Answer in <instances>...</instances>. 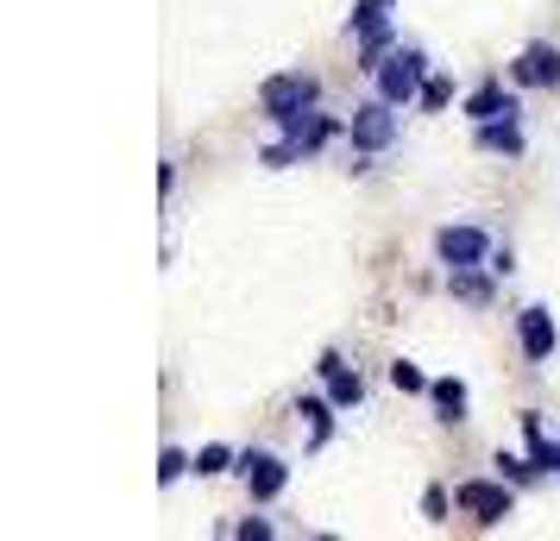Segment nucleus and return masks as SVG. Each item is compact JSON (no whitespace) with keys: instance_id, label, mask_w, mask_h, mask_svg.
I'll list each match as a JSON object with an SVG mask.
<instances>
[{"instance_id":"nucleus-5","label":"nucleus","mask_w":560,"mask_h":541,"mask_svg":"<svg viewBox=\"0 0 560 541\" xmlns=\"http://www.w3.org/2000/svg\"><path fill=\"white\" fill-rule=\"evenodd\" d=\"M240 472H246V491H253V504H278L283 485H290V466L278 460V454H240Z\"/></svg>"},{"instance_id":"nucleus-11","label":"nucleus","mask_w":560,"mask_h":541,"mask_svg":"<svg viewBox=\"0 0 560 541\" xmlns=\"http://www.w3.org/2000/svg\"><path fill=\"white\" fill-rule=\"evenodd\" d=\"M479 152H504V157H523L529 152V139L516 120H479Z\"/></svg>"},{"instance_id":"nucleus-25","label":"nucleus","mask_w":560,"mask_h":541,"mask_svg":"<svg viewBox=\"0 0 560 541\" xmlns=\"http://www.w3.org/2000/svg\"><path fill=\"white\" fill-rule=\"evenodd\" d=\"M233 536L240 541H265L271 536V522H265V516H246V522H233Z\"/></svg>"},{"instance_id":"nucleus-16","label":"nucleus","mask_w":560,"mask_h":541,"mask_svg":"<svg viewBox=\"0 0 560 541\" xmlns=\"http://www.w3.org/2000/svg\"><path fill=\"white\" fill-rule=\"evenodd\" d=\"M429 403L447 415V422H459V415H466V385H459V378H434V385H429Z\"/></svg>"},{"instance_id":"nucleus-10","label":"nucleus","mask_w":560,"mask_h":541,"mask_svg":"<svg viewBox=\"0 0 560 541\" xmlns=\"http://www.w3.org/2000/svg\"><path fill=\"white\" fill-rule=\"evenodd\" d=\"M523 107H516V95H510L504 82H479L472 95H466V120L479 127V120H516Z\"/></svg>"},{"instance_id":"nucleus-17","label":"nucleus","mask_w":560,"mask_h":541,"mask_svg":"<svg viewBox=\"0 0 560 541\" xmlns=\"http://www.w3.org/2000/svg\"><path fill=\"white\" fill-rule=\"evenodd\" d=\"M390 7H397V0H353V20H347V32H372V26H384V20H390Z\"/></svg>"},{"instance_id":"nucleus-15","label":"nucleus","mask_w":560,"mask_h":541,"mask_svg":"<svg viewBox=\"0 0 560 541\" xmlns=\"http://www.w3.org/2000/svg\"><path fill=\"white\" fill-rule=\"evenodd\" d=\"M516 422H523V440H529V460L541 466V472H555V440L541 435V415H535V410H523Z\"/></svg>"},{"instance_id":"nucleus-18","label":"nucleus","mask_w":560,"mask_h":541,"mask_svg":"<svg viewBox=\"0 0 560 541\" xmlns=\"http://www.w3.org/2000/svg\"><path fill=\"white\" fill-rule=\"evenodd\" d=\"M228 466H240V460H233V447H221V440H208L202 454H196V472H202V479H221Z\"/></svg>"},{"instance_id":"nucleus-20","label":"nucleus","mask_w":560,"mask_h":541,"mask_svg":"<svg viewBox=\"0 0 560 541\" xmlns=\"http://www.w3.org/2000/svg\"><path fill=\"white\" fill-rule=\"evenodd\" d=\"M296 157H308V152L296 145V139H278V145H265V152H258V164H265V170H290Z\"/></svg>"},{"instance_id":"nucleus-24","label":"nucleus","mask_w":560,"mask_h":541,"mask_svg":"<svg viewBox=\"0 0 560 541\" xmlns=\"http://www.w3.org/2000/svg\"><path fill=\"white\" fill-rule=\"evenodd\" d=\"M447 504H454V497H447L441 485H429V491H422V516H429V522H447Z\"/></svg>"},{"instance_id":"nucleus-19","label":"nucleus","mask_w":560,"mask_h":541,"mask_svg":"<svg viewBox=\"0 0 560 541\" xmlns=\"http://www.w3.org/2000/svg\"><path fill=\"white\" fill-rule=\"evenodd\" d=\"M390 385L404 390V397H429V378H422V365H409V360L390 365Z\"/></svg>"},{"instance_id":"nucleus-14","label":"nucleus","mask_w":560,"mask_h":541,"mask_svg":"<svg viewBox=\"0 0 560 541\" xmlns=\"http://www.w3.org/2000/svg\"><path fill=\"white\" fill-rule=\"evenodd\" d=\"M334 397H303V415H308V447H328L334 440Z\"/></svg>"},{"instance_id":"nucleus-23","label":"nucleus","mask_w":560,"mask_h":541,"mask_svg":"<svg viewBox=\"0 0 560 541\" xmlns=\"http://www.w3.org/2000/svg\"><path fill=\"white\" fill-rule=\"evenodd\" d=\"M416 102L429 107V114H441V107L454 102V82H447V77H429V82H422V95H416Z\"/></svg>"},{"instance_id":"nucleus-6","label":"nucleus","mask_w":560,"mask_h":541,"mask_svg":"<svg viewBox=\"0 0 560 541\" xmlns=\"http://www.w3.org/2000/svg\"><path fill=\"white\" fill-rule=\"evenodd\" d=\"M516 340H523V360H529V365L555 360V346H560V328H555V315L541 309V303H529V309L516 315Z\"/></svg>"},{"instance_id":"nucleus-1","label":"nucleus","mask_w":560,"mask_h":541,"mask_svg":"<svg viewBox=\"0 0 560 541\" xmlns=\"http://www.w3.org/2000/svg\"><path fill=\"white\" fill-rule=\"evenodd\" d=\"M315 102H322V82L308 77V70H278V77L258 89V107H265V120H290V114H308Z\"/></svg>"},{"instance_id":"nucleus-8","label":"nucleus","mask_w":560,"mask_h":541,"mask_svg":"<svg viewBox=\"0 0 560 541\" xmlns=\"http://www.w3.org/2000/svg\"><path fill=\"white\" fill-rule=\"evenodd\" d=\"M516 89H560V45H529V51L510 63Z\"/></svg>"},{"instance_id":"nucleus-4","label":"nucleus","mask_w":560,"mask_h":541,"mask_svg":"<svg viewBox=\"0 0 560 541\" xmlns=\"http://www.w3.org/2000/svg\"><path fill=\"white\" fill-rule=\"evenodd\" d=\"M454 504L472 516V522H485V529L504 522V516L516 510V497H510L504 479H466V485H454Z\"/></svg>"},{"instance_id":"nucleus-2","label":"nucleus","mask_w":560,"mask_h":541,"mask_svg":"<svg viewBox=\"0 0 560 541\" xmlns=\"http://www.w3.org/2000/svg\"><path fill=\"white\" fill-rule=\"evenodd\" d=\"M434 70H429V51H416V45H404V51H390L378 63V95L384 102H397V107H409L416 95H422V82H429Z\"/></svg>"},{"instance_id":"nucleus-22","label":"nucleus","mask_w":560,"mask_h":541,"mask_svg":"<svg viewBox=\"0 0 560 541\" xmlns=\"http://www.w3.org/2000/svg\"><path fill=\"white\" fill-rule=\"evenodd\" d=\"M535 472H541L535 460H523V454H504V447H498V479H510V485H523V479H535Z\"/></svg>"},{"instance_id":"nucleus-13","label":"nucleus","mask_w":560,"mask_h":541,"mask_svg":"<svg viewBox=\"0 0 560 541\" xmlns=\"http://www.w3.org/2000/svg\"><path fill=\"white\" fill-rule=\"evenodd\" d=\"M397 51V32H390V20L384 26H372V32H359V70H372L378 77V63Z\"/></svg>"},{"instance_id":"nucleus-3","label":"nucleus","mask_w":560,"mask_h":541,"mask_svg":"<svg viewBox=\"0 0 560 541\" xmlns=\"http://www.w3.org/2000/svg\"><path fill=\"white\" fill-rule=\"evenodd\" d=\"M347 139H353V152H390V139H397V102H372L353 107V120H347Z\"/></svg>"},{"instance_id":"nucleus-7","label":"nucleus","mask_w":560,"mask_h":541,"mask_svg":"<svg viewBox=\"0 0 560 541\" xmlns=\"http://www.w3.org/2000/svg\"><path fill=\"white\" fill-rule=\"evenodd\" d=\"M434 252H441L447 271H459V264H485V258H491V239H485L479 227H441L434 233Z\"/></svg>"},{"instance_id":"nucleus-12","label":"nucleus","mask_w":560,"mask_h":541,"mask_svg":"<svg viewBox=\"0 0 560 541\" xmlns=\"http://www.w3.org/2000/svg\"><path fill=\"white\" fill-rule=\"evenodd\" d=\"M491 278H498V271H491V264H459V271H447V284H454V296L459 303H491Z\"/></svg>"},{"instance_id":"nucleus-26","label":"nucleus","mask_w":560,"mask_h":541,"mask_svg":"<svg viewBox=\"0 0 560 541\" xmlns=\"http://www.w3.org/2000/svg\"><path fill=\"white\" fill-rule=\"evenodd\" d=\"M555 472H560V440H555Z\"/></svg>"},{"instance_id":"nucleus-9","label":"nucleus","mask_w":560,"mask_h":541,"mask_svg":"<svg viewBox=\"0 0 560 541\" xmlns=\"http://www.w3.org/2000/svg\"><path fill=\"white\" fill-rule=\"evenodd\" d=\"M315 372L328 378V397L340 403V410H359V403H365V378H359L340 353H322V365H315Z\"/></svg>"},{"instance_id":"nucleus-21","label":"nucleus","mask_w":560,"mask_h":541,"mask_svg":"<svg viewBox=\"0 0 560 541\" xmlns=\"http://www.w3.org/2000/svg\"><path fill=\"white\" fill-rule=\"evenodd\" d=\"M183 472H196V460L177 454V447H164V454H158V485H177Z\"/></svg>"}]
</instances>
